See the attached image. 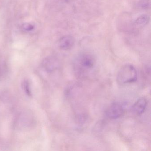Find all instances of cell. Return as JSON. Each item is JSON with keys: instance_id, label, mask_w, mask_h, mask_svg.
Wrapping results in <instances>:
<instances>
[{"instance_id": "10", "label": "cell", "mask_w": 151, "mask_h": 151, "mask_svg": "<svg viewBox=\"0 0 151 151\" xmlns=\"http://www.w3.org/2000/svg\"><path fill=\"white\" fill-rule=\"evenodd\" d=\"M22 28L23 29L27 31H30L34 29V26L30 24L26 23L23 24L22 25Z\"/></svg>"}, {"instance_id": "1", "label": "cell", "mask_w": 151, "mask_h": 151, "mask_svg": "<svg viewBox=\"0 0 151 151\" xmlns=\"http://www.w3.org/2000/svg\"><path fill=\"white\" fill-rule=\"evenodd\" d=\"M95 63V59L92 55L81 54L74 61V70L78 76H83L91 70Z\"/></svg>"}, {"instance_id": "3", "label": "cell", "mask_w": 151, "mask_h": 151, "mask_svg": "<svg viewBox=\"0 0 151 151\" xmlns=\"http://www.w3.org/2000/svg\"><path fill=\"white\" fill-rule=\"evenodd\" d=\"M124 105L119 102L111 104L106 111V115L110 119H117L123 115L124 112Z\"/></svg>"}, {"instance_id": "4", "label": "cell", "mask_w": 151, "mask_h": 151, "mask_svg": "<svg viewBox=\"0 0 151 151\" xmlns=\"http://www.w3.org/2000/svg\"><path fill=\"white\" fill-rule=\"evenodd\" d=\"M42 67L46 71L52 72L59 67V62L57 59L54 57H47L43 61Z\"/></svg>"}, {"instance_id": "11", "label": "cell", "mask_w": 151, "mask_h": 151, "mask_svg": "<svg viewBox=\"0 0 151 151\" xmlns=\"http://www.w3.org/2000/svg\"><path fill=\"white\" fill-rule=\"evenodd\" d=\"M2 76V70L1 68V67L0 66V79L1 78Z\"/></svg>"}, {"instance_id": "2", "label": "cell", "mask_w": 151, "mask_h": 151, "mask_svg": "<svg viewBox=\"0 0 151 151\" xmlns=\"http://www.w3.org/2000/svg\"><path fill=\"white\" fill-rule=\"evenodd\" d=\"M137 79V71L134 66L126 64L120 68L117 73V83L124 85L136 82Z\"/></svg>"}, {"instance_id": "5", "label": "cell", "mask_w": 151, "mask_h": 151, "mask_svg": "<svg viewBox=\"0 0 151 151\" xmlns=\"http://www.w3.org/2000/svg\"><path fill=\"white\" fill-rule=\"evenodd\" d=\"M147 105V100L145 98L139 99L132 107V111L135 114L140 115L142 114Z\"/></svg>"}, {"instance_id": "9", "label": "cell", "mask_w": 151, "mask_h": 151, "mask_svg": "<svg viewBox=\"0 0 151 151\" xmlns=\"http://www.w3.org/2000/svg\"><path fill=\"white\" fill-rule=\"evenodd\" d=\"M139 6L143 9H147L150 6V0H140L138 3Z\"/></svg>"}, {"instance_id": "8", "label": "cell", "mask_w": 151, "mask_h": 151, "mask_svg": "<svg viewBox=\"0 0 151 151\" xmlns=\"http://www.w3.org/2000/svg\"><path fill=\"white\" fill-rule=\"evenodd\" d=\"M22 86L24 91L26 94L29 96H32L30 84L29 80H24L22 83Z\"/></svg>"}, {"instance_id": "7", "label": "cell", "mask_w": 151, "mask_h": 151, "mask_svg": "<svg viewBox=\"0 0 151 151\" xmlns=\"http://www.w3.org/2000/svg\"><path fill=\"white\" fill-rule=\"evenodd\" d=\"M150 21V17L147 15L143 14L137 18L136 21V23L137 25H145L149 23Z\"/></svg>"}, {"instance_id": "6", "label": "cell", "mask_w": 151, "mask_h": 151, "mask_svg": "<svg viewBox=\"0 0 151 151\" xmlns=\"http://www.w3.org/2000/svg\"><path fill=\"white\" fill-rule=\"evenodd\" d=\"M75 39L70 36H66L60 39L59 45L61 49L64 50L71 49L75 44Z\"/></svg>"}]
</instances>
